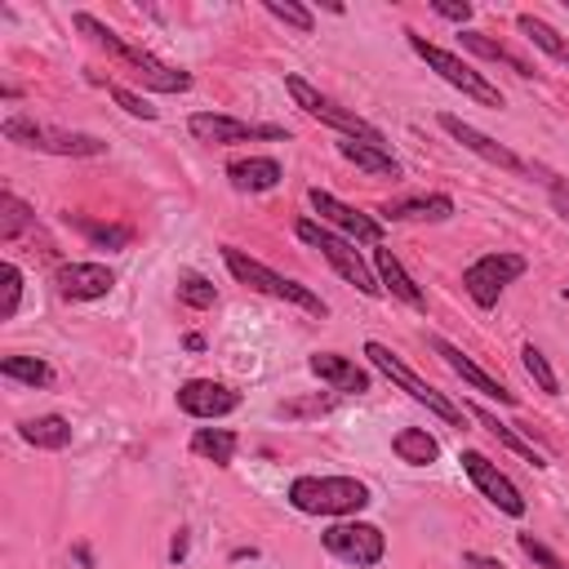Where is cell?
<instances>
[{"label":"cell","instance_id":"6","mask_svg":"<svg viewBox=\"0 0 569 569\" xmlns=\"http://www.w3.org/2000/svg\"><path fill=\"white\" fill-rule=\"evenodd\" d=\"M409 36V49L445 80V84H453V89H462L467 98H476V102H485V107H502V93H498V84H489L480 71H471L458 53H449V49H440V44H431L427 36H418V31H405Z\"/></svg>","mask_w":569,"mask_h":569},{"label":"cell","instance_id":"42","mask_svg":"<svg viewBox=\"0 0 569 569\" xmlns=\"http://www.w3.org/2000/svg\"><path fill=\"white\" fill-rule=\"evenodd\" d=\"M169 556H173V560H182V556H187V529H178V538H173Z\"/></svg>","mask_w":569,"mask_h":569},{"label":"cell","instance_id":"27","mask_svg":"<svg viewBox=\"0 0 569 569\" xmlns=\"http://www.w3.org/2000/svg\"><path fill=\"white\" fill-rule=\"evenodd\" d=\"M471 418H476V422H480V427H485L489 436H498V440H502L507 449H516V453H520L525 462H533V467H547V462H542V453H538V449H533L529 440H520V436H516V427L498 422V413H489V409H476V405H471Z\"/></svg>","mask_w":569,"mask_h":569},{"label":"cell","instance_id":"26","mask_svg":"<svg viewBox=\"0 0 569 569\" xmlns=\"http://www.w3.org/2000/svg\"><path fill=\"white\" fill-rule=\"evenodd\" d=\"M458 36H462V44H467L471 53H480V58H489V62H507V67H511L516 76H525V80H529V76H538L520 53H511V49H507V44H498V40H489L485 31H458Z\"/></svg>","mask_w":569,"mask_h":569},{"label":"cell","instance_id":"17","mask_svg":"<svg viewBox=\"0 0 569 569\" xmlns=\"http://www.w3.org/2000/svg\"><path fill=\"white\" fill-rule=\"evenodd\" d=\"M427 347H431V351H436V356H440V360H445V365H449V369H453V373H458V378H462L467 387H476V391L493 396L498 405H516V391H507V387H502V382H498L493 373H485V369H480V365H476L471 356H462V351H458L453 342H445V338L427 333Z\"/></svg>","mask_w":569,"mask_h":569},{"label":"cell","instance_id":"37","mask_svg":"<svg viewBox=\"0 0 569 569\" xmlns=\"http://www.w3.org/2000/svg\"><path fill=\"white\" fill-rule=\"evenodd\" d=\"M107 93L129 111V116H138V120H156V107H147V98H138V93H129L124 84H107Z\"/></svg>","mask_w":569,"mask_h":569},{"label":"cell","instance_id":"32","mask_svg":"<svg viewBox=\"0 0 569 569\" xmlns=\"http://www.w3.org/2000/svg\"><path fill=\"white\" fill-rule=\"evenodd\" d=\"M520 365H525V373L547 391V396H556L560 391V378H556V369L547 365V356L533 347V342H525V351H520Z\"/></svg>","mask_w":569,"mask_h":569},{"label":"cell","instance_id":"7","mask_svg":"<svg viewBox=\"0 0 569 569\" xmlns=\"http://www.w3.org/2000/svg\"><path fill=\"white\" fill-rule=\"evenodd\" d=\"M284 89L293 93V102H298V107H302L311 120L333 124L342 138H360V142H378V147H387V138H382V133H378L369 120H360L356 111H347L342 102H333L329 93H320L316 84H307L302 76H293V71H289V76H284Z\"/></svg>","mask_w":569,"mask_h":569},{"label":"cell","instance_id":"34","mask_svg":"<svg viewBox=\"0 0 569 569\" xmlns=\"http://www.w3.org/2000/svg\"><path fill=\"white\" fill-rule=\"evenodd\" d=\"M178 298H182L187 307H213V302H218V289H213L204 276L187 271V276L178 280Z\"/></svg>","mask_w":569,"mask_h":569},{"label":"cell","instance_id":"23","mask_svg":"<svg viewBox=\"0 0 569 569\" xmlns=\"http://www.w3.org/2000/svg\"><path fill=\"white\" fill-rule=\"evenodd\" d=\"M18 436L36 449H67L71 445V422L62 413H40V418L18 422Z\"/></svg>","mask_w":569,"mask_h":569},{"label":"cell","instance_id":"12","mask_svg":"<svg viewBox=\"0 0 569 569\" xmlns=\"http://www.w3.org/2000/svg\"><path fill=\"white\" fill-rule=\"evenodd\" d=\"M458 462H462V471L471 476V485L498 507V511H507V516H525V498H520V489L480 453V449H462L458 453Z\"/></svg>","mask_w":569,"mask_h":569},{"label":"cell","instance_id":"15","mask_svg":"<svg viewBox=\"0 0 569 569\" xmlns=\"http://www.w3.org/2000/svg\"><path fill=\"white\" fill-rule=\"evenodd\" d=\"M440 129H445L453 142H462L467 151H476L480 160H489V164H498V169H507V173H525V169H529L516 151H507L502 142H493L489 133H480L476 124H467V120H458V116H449V111H440Z\"/></svg>","mask_w":569,"mask_h":569},{"label":"cell","instance_id":"13","mask_svg":"<svg viewBox=\"0 0 569 569\" xmlns=\"http://www.w3.org/2000/svg\"><path fill=\"white\" fill-rule=\"evenodd\" d=\"M307 200H311V209L320 213V222H325V227H338L347 240L382 244V222H378V218H369V213H360V209L342 204L338 196H329V191H320V187H311V191H307Z\"/></svg>","mask_w":569,"mask_h":569},{"label":"cell","instance_id":"29","mask_svg":"<svg viewBox=\"0 0 569 569\" xmlns=\"http://www.w3.org/2000/svg\"><path fill=\"white\" fill-rule=\"evenodd\" d=\"M36 227V213L13 196V191H0V240L4 244H13L22 231H31Z\"/></svg>","mask_w":569,"mask_h":569},{"label":"cell","instance_id":"28","mask_svg":"<svg viewBox=\"0 0 569 569\" xmlns=\"http://www.w3.org/2000/svg\"><path fill=\"white\" fill-rule=\"evenodd\" d=\"M67 222H76V231L98 249H129V240H133V231L120 222H93V218H71V213H67Z\"/></svg>","mask_w":569,"mask_h":569},{"label":"cell","instance_id":"9","mask_svg":"<svg viewBox=\"0 0 569 569\" xmlns=\"http://www.w3.org/2000/svg\"><path fill=\"white\" fill-rule=\"evenodd\" d=\"M325 551L338 556L342 565H356V569H369L387 556V538L378 525H365V520H342V525H329L320 533Z\"/></svg>","mask_w":569,"mask_h":569},{"label":"cell","instance_id":"22","mask_svg":"<svg viewBox=\"0 0 569 569\" xmlns=\"http://www.w3.org/2000/svg\"><path fill=\"white\" fill-rule=\"evenodd\" d=\"M338 156H342V160H351V164H356V169H365V173H378V178H400L396 156H391L387 147H378V142L338 138Z\"/></svg>","mask_w":569,"mask_h":569},{"label":"cell","instance_id":"16","mask_svg":"<svg viewBox=\"0 0 569 569\" xmlns=\"http://www.w3.org/2000/svg\"><path fill=\"white\" fill-rule=\"evenodd\" d=\"M240 405V391H231L227 382L213 378H191L178 387V409L191 418H227Z\"/></svg>","mask_w":569,"mask_h":569},{"label":"cell","instance_id":"20","mask_svg":"<svg viewBox=\"0 0 569 569\" xmlns=\"http://www.w3.org/2000/svg\"><path fill=\"white\" fill-rule=\"evenodd\" d=\"M227 178H231L236 191H271L284 178V169L271 156H244V160H231L227 164Z\"/></svg>","mask_w":569,"mask_h":569},{"label":"cell","instance_id":"38","mask_svg":"<svg viewBox=\"0 0 569 569\" xmlns=\"http://www.w3.org/2000/svg\"><path fill=\"white\" fill-rule=\"evenodd\" d=\"M333 409V396H316V400H284V405H276V413H284V418H302V413H329Z\"/></svg>","mask_w":569,"mask_h":569},{"label":"cell","instance_id":"31","mask_svg":"<svg viewBox=\"0 0 569 569\" xmlns=\"http://www.w3.org/2000/svg\"><path fill=\"white\" fill-rule=\"evenodd\" d=\"M0 373L13 378V382H27V387H49L53 382V369L44 360H36V356H4Z\"/></svg>","mask_w":569,"mask_h":569},{"label":"cell","instance_id":"10","mask_svg":"<svg viewBox=\"0 0 569 569\" xmlns=\"http://www.w3.org/2000/svg\"><path fill=\"white\" fill-rule=\"evenodd\" d=\"M520 276H525V258L498 249V253L476 258V262L462 271V289L471 293L476 307H493V302L502 298V289H507L511 280H520Z\"/></svg>","mask_w":569,"mask_h":569},{"label":"cell","instance_id":"2","mask_svg":"<svg viewBox=\"0 0 569 569\" xmlns=\"http://www.w3.org/2000/svg\"><path fill=\"white\" fill-rule=\"evenodd\" d=\"M289 502L302 516H356L373 498H369V485L356 476H298L289 485Z\"/></svg>","mask_w":569,"mask_h":569},{"label":"cell","instance_id":"36","mask_svg":"<svg viewBox=\"0 0 569 569\" xmlns=\"http://www.w3.org/2000/svg\"><path fill=\"white\" fill-rule=\"evenodd\" d=\"M520 551H525L533 565H542V569H569V565H565V560H560L551 547H542L533 533H520Z\"/></svg>","mask_w":569,"mask_h":569},{"label":"cell","instance_id":"8","mask_svg":"<svg viewBox=\"0 0 569 569\" xmlns=\"http://www.w3.org/2000/svg\"><path fill=\"white\" fill-rule=\"evenodd\" d=\"M365 356H369V365H373V369H382L400 391H409V400L427 405V409H431L436 418H445L449 427H462V409H458L445 391H436L431 382H422V378H418V373H413V369H409L391 347H382V342H365Z\"/></svg>","mask_w":569,"mask_h":569},{"label":"cell","instance_id":"3","mask_svg":"<svg viewBox=\"0 0 569 569\" xmlns=\"http://www.w3.org/2000/svg\"><path fill=\"white\" fill-rule=\"evenodd\" d=\"M222 262H227V271H231L240 284H249V289H258V293H267V298L293 302V307H302V311H311V316H329V307H325L320 293H311L307 284H298V280H289V276H280V271H271V267H262V262L249 258L244 249L222 244Z\"/></svg>","mask_w":569,"mask_h":569},{"label":"cell","instance_id":"18","mask_svg":"<svg viewBox=\"0 0 569 569\" xmlns=\"http://www.w3.org/2000/svg\"><path fill=\"white\" fill-rule=\"evenodd\" d=\"M307 369L320 378V382H329L333 391H369V373L356 365V360H347V356H338V351H316L311 360H307Z\"/></svg>","mask_w":569,"mask_h":569},{"label":"cell","instance_id":"30","mask_svg":"<svg viewBox=\"0 0 569 569\" xmlns=\"http://www.w3.org/2000/svg\"><path fill=\"white\" fill-rule=\"evenodd\" d=\"M516 27H520V36H525V40H533L542 53H551V58L569 62V44L560 40V31H556V27H547V22H542V18H533V13H520V18H516Z\"/></svg>","mask_w":569,"mask_h":569},{"label":"cell","instance_id":"5","mask_svg":"<svg viewBox=\"0 0 569 569\" xmlns=\"http://www.w3.org/2000/svg\"><path fill=\"white\" fill-rule=\"evenodd\" d=\"M0 133L27 151H49V156H107V142L98 133H76V129H49L31 116H9Z\"/></svg>","mask_w":569,"mask_h":569},{"label":"cell","instance_id":"24","mask_svg":"<svg viewBox=\"0 0 569 569\" xmlns=\"http://www.w3.org/2000/svg\"><path fill=\"white\" fill-rule=\"evenodd\" d=\"M391 449H396V458L409 462V467H427V462L440 458V440H436L427 427H400L396 440H391Z\"/></svg>","mask_w":569,"mask_h":569},{"label":"cell","instance_id":"33","mask_svg":"<svg viewBox=\"0 0 569 569\" xmlns=\"http://www.w3.org/2000/svg\"><path fill=\"white\" fill-rule=\"evenodd\" d=\"M262 9L271 13V18H280L284 27H293V31H311L316 27V18H311V9H302V4H293V0H262Z\"/></svg>","mask_w":569,"mask_h":569},{"label":"cell","instance_id":"1","mask_svg":"<svg viewBox=\"0 0 569 569\" xmlns=\"http://www.w3.org/2000/svg\"><path fill=\"white\" fill-rule=\"evenodd\" d=\"M71 22H76V31H80V36H89L98 49H107L120 67H129L147 89H160V93H182V89H191V71L169 67V62H160L156 53H147V49H138V44L120 40V36H116L107 22H98L93 13H76Z\"/></svg>","mask_w":569,"mask_h":569},{"label":"cell","instance_id":"11","mask_svg":"<svg viewBox=\"0 0 569 569\" xmlns=\"http://www.w3.org/2000/svg\"><path fill=\"white\" fill-rule=\"evenodd\" d=\"M191 138L200 142H213V147H227V142H253V138H289L280 124H249L240 116H222V111H196L187 120Z\"/></svg>","mask_w":569,"mask_h":569},{"label":"cell","instance_id":"14","mask_svg":"<svg viewBox=\"0 0 569 569\" xmlns=\"http://www.w3.org/2000/svg\"><path fill=\"white\" fill-rule=\"evenodd\" d=\"M53 284L62 298L71 302H89V298H107L116 289V271L102 262H62L53 271Z\"/></svg>","mask_w":569,"mask_h":569},{"label":"cell","instance_id":"41","mask_svg":"<svg viewBox=\"0 0 569 569\" xmlns=\"http://www.w3.org/2000/svg\"><path fill=\"white\" fill-rule=\"evenodd\" d=\"M547 187H551V200H556V209H560V218H569V191H565L560 182H551V178H547Z\"/></svg>","mask_w":569,"mask_h":569},{"label":"cell","instance_id":"40","mask_svg":"<svg viewBox=\"0 0 569 569\" xmlns=\"http://www.w3.org/2000/svg\"><path fill=\"white\" fill-rule=\"evenodd\" d=\"M462 565H467V569H507L502 560H493V556H480V551H467V556H462Z\"/></svg>","mask_w":569,"mask_h":569},{"label":"cell","instance_id":"19","mask_svg":"<svg viewBox=\"0 0 569 569\" xmlns=\"http://www.w3.org/2000/svg\"><path fill=\"white\" fill-rule=\"evenodd\" d=\"M373 267H378V284H382V289H391V293H396L405 307L427 311V293L413 284V276L400 267V258H396L391 249H382V244H378V249H373Z\"/></svg>","mask_w":569,"mask_h":569},{"label":"cell","instance_id":"21","mask_svg":"<svg viewBox=\"0 0 569 569\" xmlns=\"http://www.w3.org/2000/svg\"><path fill=\"white\" fill-rule=\"evenodd\" d=\"M382 218H391V222H445V218H453V200L449 196H405V200H391L382 209Z\"/></svg>","mask_w":569,"mask_h":569},{"label":"cell","instance_id":"43","mask_svg":"<svg viewBox=\"0 0 569 569\" xmlns=\"http://www.w3.org/2000/svg\"><path fill=\"white\" fill-rule=\"evenodd\" d=\"M560 298H565V302H569V284H565V289H560Z\"/></svg>","mask_w":569,"mask_h":569},{"label":"cell","instance_id":"35","mask_svg":"<svg viewBox=\"0 0 569 569\" xmlns=\"http://www.w3.org/2000/svg\"><path fill=\"white\" fill-rule=\"evenodd\" d=\"M0 280H4V302H0V320H13L18 316V302H22V271L13 262L0 267Z\"/></svg>","mask_w":569,"mask_h":569},{"label":"cell","instance_id":"39","mask_svg":"<svg viewBox=\"0 0 569 569\" xmlns=\"http://www.w3.org/2000/svg\"><path fill=\"white\" fill-rule=\"evenodd\" d=\"M431 9L440 13V18H449V22H467L471 18V4L462 0V4H453V0H431Z\"/></svg>","mask_w":569,"mask_h":569},{"label":"cell","instance_id":"25","mask_svg":"<svg viewBox=\"0 0 569 569\" xmlns=\"http://www.w3.org/2000/svg\"><path fill=\"white\" fill-rule=\"evenodd\" d=\"M236 445H240V436L227 431V427H196V431H191V453L209 458L213 467H231Z\"/></svg>","mask_w":569,"mask_h":569},{"label":"cell","instance_id":"4","mask_svg":"<svg viewBox=\"0 0 569 569\" xmlns=\"http://www.w3.org/2000/svg\"><path fill=\"white\" fill-rule=\"evenodd\" d=\"M293 236L302 240V244H311V249H320V258L347 280V284H356L360 293H369V298H378L382 293V284L373 280V271L365 267V258L356 253V244L347 240V236H338V231H329L325 222H316V218H298L293 222Z\"/></svg>","mask_w":569,"mask_h":569}]
</instances>
